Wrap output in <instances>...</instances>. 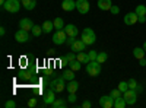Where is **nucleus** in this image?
<instances>
[{"label": "nucleus", "mask_w": 146, "mask_h": 108, "mask_svg": "<svg viewBox=\"0 0 146 108\" xmlns=\"http://www.w3.org/2000/svg\"><path fill=\"white\" fill-rule=\"evenodd\" d=\"M80 40L86 44V45H92V44H95V41H96V35H95V32H94L91 28H85V29L82 31V34H80Z\"/></svg>", "instance_id": "f257e3e1"}, {"label": "nucleus", "mask_w": 146, "mask_h": 108, "mask_svg": "<svg viewBox=\"0 0 146 108\" xmlns=\"http://www.w3.org/2000/svg\"><path fill=\"white\" fill-rule=\"evenodd\" d=\"M101 69H102L101 63L96 62V60H92V62L86 63V73H88L89 76H92V78L98 76V75L101 73Z\"/></svg>", "instance_id": "f03ea898"}, {"label": "nucleus", "mask_w": 146, "mask_h": 108, "mask_svg": "<svg viewBox=\"0 0 146 108\" xmlns=\"http://www.w3.org/2000/svg\"><path fill=\"white\" fill-rule=\"evenodd\" d=\"M21 0H6V3L3 5V9L9 13H18L21 9Z\"/></svg>", "instance_id": "7ed1b4c3"}, {"label": "nucleus", "mask_w": 146, "mask_h": 108, "mask_svg": "<svg viewBox=\"0 0 146 108\" xmlns=\"http://www.w3.org/2000/svg\"><path fill=\"white\" fill-rule=\"evenodd\" d=\"M67 38L69 37H67V34L64 32V29H56V32L53 35V42L56 45H63V44H66Z\"/></svg>", "instance_id": "20e7f679"}, {"label": "nucleus", "mask_w": 146, "mask_h": 108, "mask_svg": "<svg viewBox=\"0 0 146 108\" xmlns=\"http://www.w3.org/2000/svg\"><path fill=\"white\" fill-rule=\"evenodd\" d=\"M50 88L54 91V92H63L66 89V83H64V79L63 78H56L50 82Z\"/></svg>", "instance_id": "39448f33"}, {"label": "nucleus", "mask_w": 146, "mask_h": 108, "mask_svg": "<svg viewBox=\"0 0 146 108\" xmlns=\"http://www.w3.org/2000/svg\"><path fill=\"white\" fill-rule=\"evenodd\" d=\"M123 98L126 99L127 105H135L137 102V92L135 89H127L124 93H123Z\"/></svg>", "instance_id": "423d86ee"}, {"label": "nucleus", "mask_w": 146, "mask_h": 108, "mask_svg": "<svg viewBox=\"0 0 146 108\" xmlns=\"http://www.w3.org/2000/svg\"><path fill=\"white\" fill-rule=\"evenodd\" d=\"M15 40H16L18 42L23 44V42H28V41L31 40V35H29V32L25 31V29H19V31L15 32Z\"/></svg>", "instance_id": "0eeeda50"}, {"label": "nucleus", "mask_w": 146, "mask_h": 108, "mask_svg": "<svg viewBox=\"0 0 146 108\" xmlns=\"http://www.w3.org/2000/svg\"><path fill=\"white\" fill-rule=\"evenodd\" d=\"M89 7H91V5L88 0H78L76 2V10L82 15H86L89 12Z\"/></svg>", "instance_id": "6e6552de"}, {"label": "nucleus", "mask_w": 146, "mask_h": 108, "mask_svg": "<svg viewBox=\"0 0 146 108\" xmlns=\"http://www.w3.org/2000/svg\"><path fill=\"white\" fill-rule=\"evenodd\" d=\"M42 99H44V104L45 105H51L54 101H56V92L50 88V89H47L44 93H42Z\"/></svg>", "instance_id": "1a4fd4ad"}, {"label": "nucleus", "mask_w": 146, "mask_h": 108, "mask_svg": "<svg viewBox=\"0 0 146 108\" xmlns=\"http://www.w3.org/2000/svg\"><path fill=\"white\" fill-rule=\"evenodd\" d=\"M100 105L102 108H113L114 107V98L111 95H102L100 98Z\"/></svg>", "instance_id": "9d476101"}, {"label": "nucleus", "mask_w": 146, "mask_h": 108, "mask_svg": "<svg viewBox=\"0 0 146 108\" xmlns=\"http://www.w3.org/2000/svg\"><path fill=\"white\" fill-rule=\"evenodd\" d=\"M123 21H124L126 25L131 27V25H135V23L139 21V15L136 13V12H129V13H126V16H124Z\"/></svg>", "instance_id": "9b49d317"}, {"label": "nucleus", "mask_w": 146, "mask_h": 108, "mask_svg": "<svg viewBox=\"0 0 146 108\" xmlns=\"http://www.w3.org/2000/svg\"><path fill=\"white\" fill-rule=\"evenodd\" d=\"M19 28L29 32V31H32V28H34V23H32V21H31L29 18H22V19L19 21Z\"/></svg>", "instance_id": "f8f14e48"}, {"label": "nucleus", "mask_w": 146, "mask_h": 108, "mask_svg": "<svg viewBox=\"0 0 146 108\" xmlns=\"http://www.w3.org/2000/svg\"><path fill=\"white\" fill-rule=\"evenodd\" d=\"M64 29V32L67 34V37H75V38H78V35H79V29L73 25V23H69L67 27H64L63 28Z\"/></svg>", "instance_id": "ddd939ff"}, {"label": "nucleus", "mask_w": 146, "mask_h": 108, "mask_svg": "<svg viewBox=\"0 0 146 108\" xmlns=\"http://www.w3.org/2000/svg\"><path fill=\"white\" fill-rule=\"evenodd\" d=\"M70 48H72V51H75V53H80V51H85V48H86V44H85L82 40H76Z\"/></svg>", "instance_id": "4468645a"}, {"label": "nucleus", "mask_w": 146, "mask_h": 108, "mask_svg": "<svg viewBox=\"0 0 146 108\" xmlns=\"http://www.w3.org/2000/svg\"><path fill=\"white\" fill-rule=\"evenodd\" d=\"M62 7H63L64 12H72V10L76 9V2L75 0H63Z\"/></svg>", "instance_id": "2eb2a0df"}, {"label": "nucleus", "mask_w": 146, "mask_h": 108, "mask_svg": "<svg viewBox=\"0 0 146 108\" xmlns=\"http://www.w3.org/2000/svg\"><path fill=\"white\" fill-rule=\"evenodd\" d=\"M67 92L69 93H76V91L79 89V82H76L75 79L73 80H69V83H67Z\"/></svg>", "instance_id": "dca6fc26"}, {"label": "nucleus", "mask_w": 146, "mask_h": 108, "mask_svg": "<svg viewBox=\"0 0 146 108\" xmlns=\"http://www.w3.org/2000/svg\"><path fill=\"white\" fill-rule=\"evenodd\" d=\"M98 7L101 9V10H110L111 9V6H113V2L111 0H98Z\"/></svg>", "instance_id": "f3484780"}, {"label": "nucleus", "mask_w": 146, "mask_h": 108, "mask_svg": "<svg viewBox=\"0 0 146 108\" xmlns=\"http://www.w3.org/2000/svg\"><path fill=\"white\" fill-rule=\"evenodd\" d=\"M41 27H42V32L44 34H50L54 29V23H53V21H45Z\"/></svg>", "instance_id": "a211bd4d"}, {"label": "nucleus", "mask_w": 146, "mask_h": 108, "mask_svg": "<svg viewBox=\"0 0 146 108\" xmlns=\"http://www.w3.org/2000/svg\"><path fill=\"white\" fill-rule=\"evenodd\" d=\"M51 107H53V108H66V107H67V101H66L64 98H58V99H56V101L51 104Z\"/></svg>", "instance_id": "6ab92c4d"}, {"label": "nucleus", "mask_w": 146, "mask_h": 108, "mask_svg": "<svg viewBox=\"0 0 146 108\" xmlns=\"http://www.w3.org/2000/svg\"><path fill=\"white\" fill-rule=\"evenodd\" d=\"M21 2H22V6L27 10H32L36 6V0H21Z\"/></svg>", "instance_id": "aec40b11"}, {"label": "nucleus", "mask_w": 146, "mask_h": 108, "mask_svg": "<svg viewBox=\"0 0 146 108\" xmlns=\"http://www.w3.org/2000/svg\"><path fill=\"white\" fill-rule=\"evenodd\" d=\"M76 60H79L80 63H89V62H91L89 56H88L86 53H83V51H80V53H76Z\"/></svg>", "instance_id": "412c9836"}, {"label": "nucleus", "mask_w": 146, "mask_h": 108, "mask_svg": "<svg viewBox=\"0 0 146 108\" xmlns=\"http://www.w3.org/2000/svg\"><path fill=\"white\" fill-rule=\"evenodd\" d=\"M145 54H146V51L143 50V47H136V48L133 50V56H135L137 60L143 58V57H145Z\"/></svg>", "instance_id": "4be33fe9"}, {"label": "nucleus", "mask_w": 146, "mask_h": 108, "mask_svg": "<svg viewBox=\"0 0 146 108\" xmlns=\"http://www.w3.org/2000/svg\"><path fill=\"white\" fill-rule=\"evenodd\" d=\"M75 60H76V53L75 51H72V53H67L64 57H63V63L66 64H69V63H72V62H75Z\"/></svg>", "instance_id": "5701e85b"}, {"label": "nucleus", "mask_w": 146, "mask_h": 108, "mask_svg": "<svg viewBox=\"0 0 146 108\" xmlns=\"http://www.w3.org/2000/svg\"><path fill=\"white\" fill-rule=\"evenodd\" d=\"M62 78H63L64 80H67V82H69V80H73V79H75V70H72V69H70V70H64L63 75H62Z\"/></svg>", "instance_id": "b1692460"}, {"label": "nucleus", "mask_w": 146, "mask_h": 108, "mask_svg": "<svg viewBox=\"0 0 146 108\" xmlns=\"http://www.w3.org/2000/svg\"><path fill=\"white\" fill-rule=\"evenodd\" d=\"M126 105H127V102L123 97H118L117 99H114V108H124Z\"/></svg>", "instance_id": "393cba45"}, {"label": "nucleus", "mask_w": 146, "mask_h": 108, "mask_svg": "<svg viewBox=\"0 0 146 108\" xmlns=\"http://www.w3.org/2000/svg\"><path fill=\"white\" fill-rule=\"evenodd\" d=\"M53 23H54V28H56V29H63V28H64V21H63L62 18H56V19L53 21Z\"/></svg>", "instance_id": "a878e982"}, {"label": "nucleus", "mask_w": 146, "mask_h": 108, "mask_svg": "<svg viewBox=\"0 0 146 108\" xmlns=\"http://www.w3.org/2000/svg\"><path fill=\"white\" fill-rule=\"evenodd\" d=\"M135 12H136L139 16H146V6L145 5H137Z\"/></svg>", "instance_id": "bb28decb"}, {"label": "nucleus", "mask_w": 146, "mask_h": 108, "mask_svg": "<svg viewBox=\"0 0 146 108\" xmlns=\"http://www.w3.org/2000/svg\"><path fill=\"white\" fill-rule=\"evenodd\" d=\"M108 60V54L105 53V51H101V53H98V57H96V62H100L101 64L102 63H105Z\"/></svg>", "instance_id": "cd10ccee"}, {"label": "nucleus", "mask_w": 146, "mask_h": 108, "mask_svg": "<svg viewBox=\"0 0 146 108\" xmlns=\"http://www.w3.org/2000/svg\"><path fill=\"white\" fill-rule=\"evenodd\" d=\"M32 37H40V35L42 34V27H40V25H34V28H32Z\"/></svg>", "instance_id": "c85d7f7f"}, {"label": "nucleus", "mask_w": 146, "mask_h": 108, "mask_svg": "<svg viewBox=\"0 0 146 108\" xmlns=\"http://www.w3.org/2000/svg\"><path fill=\"white\" fill-rule=\"evenodd\" d=\"M69 66H70V69H72V70L78 72V70H80V67H82V63L79 62V60H75V62L69 63Z\"/></svg>", "instance_id": "c756f323"}, {"label": "nucleus", "mask_w": 146, "mask_h": 108, "mask_svg": "<svg viewBox=\"0 0 146 108\" xmlns=\"http://www.w3.org/2000/svg\"><path fill=\"white\" fill-rule=\"evenodd\" d=\"M121 93H123V92H121L118 88H115V89H111V92H110V95H111V97H113L114 99H117L118 97H121Z\"/></svg>", "instance_id": "7c9ffc66"}, {"label": "nucleus", "mask_w": 146, "mask_h": 108, "mask_svg": "<svg viewBox=\"0 0 146 108\" xmlns=\"http://www.w3.org/2000/svg\"><path fill=\"white\" fill-rule=\"evenodd\" d=\"M118 89L124 93V92L129 89V83H127V82H120V83H118Z\"/></svg>", "instance_id": "2f4dec72"}, {"label": "nucleus", "mask_w": 146, "mask_h": 108, "mask_svg": "<svg viewBox=\"0 0 146 108\" xmlns=\"http://www.w3.org/2000/svg\"><path fill=\"white\" fill-rule=\"evenodd\" d=\"M129 89H136V86H137V82H136V79H129Z\"/></svg>", "instance_id": "473e14b6"}, {"label": "nucleus", "mask_w": 146, "mask_h": 108, "mask_svg": "<svg viewBox=\"0 0 146 108\" xmlns=\"http://www.w3.org/2000/svg\"><path fill=\"white\" fill-rule=\"evenodd\" d=\"M88 56H89V58H91V62H92V60H96V57H98V53H96L95 50H91V51L88 53Z\"/></svg>", "instance_id": "72a5a7b5"}, {"label": "nucleus", "mask_w": 146, "mask_h": 108, "mask_svg": "<svg viewBox=\"0 0 146 108\" xmlns=\"http://www.w3.org/2000/svg\"><path fill=\"white\" fill-rule=\"evenodd\" d=\"M110 12H111L113 15H118V13H120V7H118V6H115V5H113V6H111V9H110Z\"/></svg>", "instance_id": "f704fd0d"}, {"label": "nucleus", "mask_w": 146, "mask_h": 108, "mask_svg": "<svg viewBox=\"0 0 146 108\" xmlns=\"http://www.w3.org/2000/svg\"><path fill=\"white\" fill-rule=\"evenodd\" d=\"M76 99H78V97H76V93H69V97H67V101L69 102H76Z\"/></svg>", "instance_id": "c9c22d12"}, {"label": "nucleus", "mask_w": 146, "mask_h": 108, "mask_svg": "<svg viewBox=\"0 0 146 108\" xmlns=\"http://www.w3.org/2000/svg\"><path fill=\"white\" fill-rule=\"evenodd\" d=\"M5 107H6V108H15V107H16V102L10 99V101H7V102L5 104Z\"/></svg>", "instance_id": "e433bc0d"}, {"label": "nucleus", "mask_w": 146, "mask_h": 108, "mask_svg": "<svg viewBox=\"0 0 146 108\" xmlns=\"http://www.w3.org/2000/svg\"><path fill=\"white\" fill-rule=\"evenodd\" d=\"M75 41H76V38H75V37H69V38H67V41H66V44H67L69 47H72Z\"/></svg>", "instance_id": "4c0bfd02"}, {"label": "nucleus", "mask_w": 146, "mask_h": 108, "mask_svg": "<svg viewBox=\"0 0 146 108\" xmlns=\"http://www.w3.org/2000/svg\"><path fill=\"white\" fill-rule=\"evenodd\" d=\"M35 105H36V99H35V98H31V99L28 101V107L32 108V107H35Z\"/></svg>", "instance_id": "58836bf2"}, {"label": "nucleus", "mask_w": 146, "mask_h": 108, "mask_svg": "<svg viewBox=\"0 0 146 108\" xmlns=\"http://www.w3.org/2000/svg\"><path fill=\"white\" fill-rule=\"evenodd\" d=\"M82 107H83V108H91V107H92V102H91V101H85V102L82 104Z\"/></svg>", "instance_id": "ea45409f"}, {"label": "nucleus", "mask_w": 146, "mask_h": 108, "mask_svg": "<svg viewBox=\"0 0 146 108\" xmlns=\"http://www.w3.org/2000/svg\"><path fill=\"white\" fill-rule=\"evenodd\" d=\"M139 63H140V66H142V67H145V66H146V58H145V57H143V58H140V60H139Z\"/></svg>", "instance_id": "a19ab883"}, {"label": "nucleus", "mask_w": 146, "mask_h": 108, "mask_svg": "<svg viewBox=\"0 0 146 108\" xmlns=\"http://www.w3.org/2000/svg\"><path fill=\"white\" fill-rule=\"evenodd\" d=\"M137 22H140V23H145L146 22V16H139V21Z\"/></svg>", "instance_id": "79ce46f5"}, {"label": "nucleus", "mask_w": 146, "mask_h": 108, "mask_svg": "<svg viewBox=\"0 0 146 108\" xmlns=\"http://www.w3.org/2000/svg\"><path fill=\"white\" fill-rule=\"evenodd\" d=\"M5 34H6V29L2 27V28H0V35H2V37H5Z\"/></svg>", "instance_id": "37998d69"}, {"label": "nucleus", "mask_w": 146, "mask_h": 108, "mask_svg": "<svg viewBox=\"0 0 146 108\" xmlns=\"http://www.w3.org/2000/svg\"><path fill=\"white\" fill-rule=\"evenodd\" d=\"M135 91H136V92H142V91H143V89H142V86H140V85H137V86H136V89H135Z\"/></svg>", "instance_id": "c03bdc74"}, {"label": "nucleus", "mask_w": 146, "mask_h": 108, "mask_svg": "<svg viewBox=\"0 0 146 108\" xmlns=\"http://www.w3.org/2000/svg\"><path fill=\"white\" fill-rule=\"evenodd\" d=\"M6 3V0H0V5H2V7H3V5Z\"/></svg>", "instance_id": "a18cd8bd"}, {"label": "nucleus", "mask_w": 146, "mask_h": 108, "mask_svg": "<svg viewBox=\"0 0 146 108\" xmlns=\"http://www.w3.org/2000/svg\"><path fill=\"white\" fill-rule=\"evenodd\" d=\"M143 50H145V51H146V41H145V42H143Z\"/></svg>", "instance_id": "49530a36"}]
</instances>
